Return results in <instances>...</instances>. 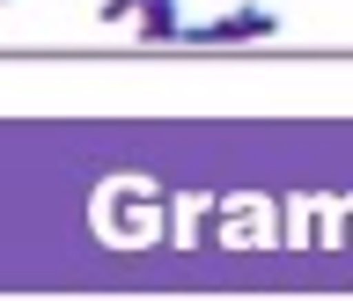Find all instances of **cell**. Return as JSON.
Returning a JSON list of instances; mask_svg holds the SVG:
<instances>
[{"mask_svg":"<svg viewBox=\"0 0 353 301\" xmlns=\"http://www.w3.org/2000/svg\"><path fill=\"white\" fill-rule=\"evenodd\" d=\"M265 37H280V15L272 8H228V15L184 30V44H265Z\"/></svg>","mask_w":353,"mask_h":301,"instance_id":"cell-1","label":"cell"},{"mask_svg":"<svg viewBox=\"0 0 353 301\" xmlns=\"http://www.w3.org/2000/svg\"><path fill=\"white\" fill-rule=\"evenodd\" d=\"M132 30H140V44H176L184 37V15H176V0H140Z\"/></svg>","mask_w":353,"mask_h":301,"instance_id":"cell-2","label":"cell"},{"mask_svg":"<svg viewBox=\"0 0 353 301\" xmlns=\"http://www.w3.org/2000/svg\"><path fill=\"white\" fill-rule=\"evenodd\" d=\"M140 15V0H103V8H96V22H132Z\"/></svg>","mask_w":353,"mask_h":301,"instance_id":"cell-3","label":"cell"},{"mask_svg":"<svg viewBox=\"0 0 353 301\" xmlns=\"http://www.w3.org/2000/svg\"><path fill=\"white\" fill-rule=\"evenodd\" d=\"M0 8H8V0H0Z\"/></svg>","mask_w":353,"mask_h":301,"instance_id":"cell-4","label":"cell"}]
</instances>
